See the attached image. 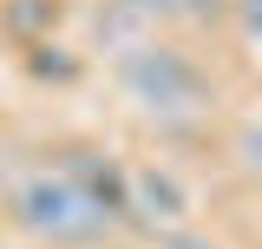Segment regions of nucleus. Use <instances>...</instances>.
Masks as SVG:
<instances>
[{
    "instance_id": "nucleus-6",
    "label": "nucleus",
    "mask_w": 262,
    "mask_h": 249,
    "mask_svg": "<svg viewBox=\"0 0 262 249\" xmlns=\"http://www.w3.org/2000/svg\"><path fill=\"white\" fill-rule=\"evenodd\" d=\"M7 20L20 33H33V27H53L59 20V0H7Z\"/></svg>"
},
{
    "instance_id": "nucleus-4",
    "label": "nucleus",
    "mask_w": 262,
    "mask_h": 249,
    "mask_svg": "<svg viewBox=\"0 0 262 249\" xmlns=\"http://www.w3.org/2000/svg\"><path fill=\"white\" fill-rule=\"evenodd\" d=\"M66 177L85 190L112 223L125 217V171H118V164H98V151H72V157H66Z\"/></svg>"
},
{
    "instance_id": "nucleus-7",
    "label": "nucleus",
    "mask_w": 262,
    "mask_h": 249,
    "mask_svg": "<svg viewBox=\"0 0 262 249\" xmlns=\"http://www.w3.org/2000/svg\"><path fill=\"white\" fill-rule=\"evenodd\" d=\"M236 20H243V33L262 46V0H236Z\"/></svg>"
},
{
    "instance_id": "nucleus-9",
    "label": "nucleus",
    "mask_w": 262,
    "mask_h": 249,
    "mask_svg": "<svg viewBox=\"0 0 262 249\" xmlns=\"http://www.w3.org/2000/svg\"><path fill=\"white\" fill-rule=\"evenodd\" d=\"M164 249H216V243H203V236H164Z\"/></svg>"
},
{
    "instance_id": "nucleus-2",
    "label": "nucleus",
    "mask_w": 262,
    "mask_h": 249,
    "mask_svg": "<svg viewBox=\"0 0 262 249\" xmlns=\"http://www.w3.org/2000/svg\"><path fill=\"white\" fill-rule=\"evenodd\" d=\"M13 223H20L27 236H39V243H53V249L98 243V236L112 230V217H105L66 171H39V177H27V184L13 190Z\"/></svg>"
},
{
    "instance_id": "nucleus-3",
    "label": "nucleus",
    "mask_w": 262,
    "mask_h": 249,
    "mask_svg": "<svg viewBox=\"0 0 262 249\" xmlns=\"http://www.w3.org/2000/svg\"><path fill=\"white\" fill-rule=\"evenodd\" d=\"M125 210H138L144 223H177L190 210V190L164 164H144V171H125Z\"/></svg>"
},
{
    "instance_id": "nucleus-1",
    "label": "nucleus",
    "mask_w": 262,
    "mask_h": 249,
    "mask_svg": "<svg viewBox=\"0 0 262 249\" xmlns=\"http://www.w3.org/2000/svg\"><path fill=\"white\" fill-rule=\"evenodd\" d=\"M112 72H118V92L158 125H184V118H203L216 105V86L210 72L184 53V46H164V39H131L112 53Z\"/></svg>"
},
{
    "instance_id": "nucleus-5",
    "label": "nucleus",
    "mask_w": 262,
    "mask_h": 249,
    "mask_svg": "<svg viewBox=\"0 0 262 249\" xmlns=\"http://www.w3.org/2000/svg\"><path fill=\"white\" fill-rule=\"evenodd\" d=\"M131 20H184V27H203L223 13V0H118Z\"/></svg>"
},
{
    "instance_id": "nucleus-8",
    "label": "nucleus",
    "mask_w": 262,
    "mask_h": 249,
    "mask_svg": "<svg viewBox=\"0 0 262 249\" xmlns=\"http://www.w3.org/2000/svg\"><path fill=\"white\" fill-rule=\"evenodd\" d=\"M243 164H249V171L262 177V118L249 125V131H243Z\"/></svg>"
}]
</instances>
